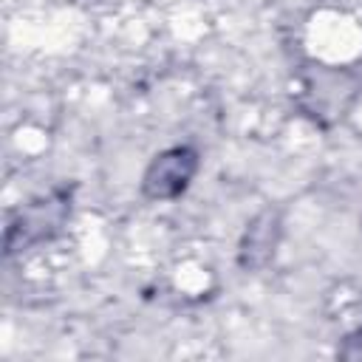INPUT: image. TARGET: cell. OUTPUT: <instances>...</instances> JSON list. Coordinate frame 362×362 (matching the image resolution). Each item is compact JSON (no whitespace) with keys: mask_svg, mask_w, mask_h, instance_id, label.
I'll list each match as a JSON object with an SVG mask.
<instances>
[{"mask_svg":"<svg viewBox=\"0 0 362 362\" xmlns=\"http://www.w3.org/2000/svg\"><path fill=\"white\" fill-rule=\"evenodd\" d=\"M76 201V184H54L51 189L28 198L11 209L3 229V257L14 260L40 246L54 243L71 223Z\"/></svg>","mask_w":362,"mask_h":362,"instance_id":"cell-1","label":"cell"},{"mask_svg":"<svg viewBox=\"0 0 362 362\" xmlns=\"http://www.w3.org/2000/svg\"><path fill=\"white\" fill-rule=\"evenodd\" d=\"M337 359L342 362H362V325H356L354 331L342 334V339L337 342Z\"/></svg>","mask_w":362,"mask_h":362,"instance_id":"cell-5","label":"cell"},{"mask_svg":"<svg viewBox=\"0 0 362 362\" xmlns=\"http://www.w3.org/2000/svg\"><path fill=\"white\" fill-rule=\"evenodd\" d=\"M283 232H286V221L280 206H263L260 212H255L238 238V249H235L238 269L246 274L266 272L280 252Z\"/></svg>","mask_w":362,"mask_h":362,"instance_id":"cell-4","label":"cell"},{"mask_svg":"<svg viewBox=\"0 0 362 362\" xmlns=\"http://www.w3.org/2000/svg\"><path fill=\"white\" fill-rule=\"evenodd\" d=\"M201 170V153L192 144H173L158 150L139 181V192L144 201L150 204H167V201H178L195 181Z\"/></svg>","mask_w":362,"mask_h":362,"instance_id":"cell-3","label":"cell"},{"mask_svg":"<svg viewBox=\"0 0 362 362\" xmlns=\"http://www.w3.org/2000/svg\"><path fill=\"white\" fill-rule=\"evenodd\" d=\"M362 90V76L348 68L311 65L300 79V110L320 127H334Z\"/></svg>","mask_w":362,"mask_h":362,"instance_id":"cell-2","label":"cell"}]
</instances>
